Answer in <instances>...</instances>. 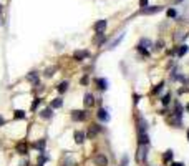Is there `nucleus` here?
<instances>
[{
    "instance_id": "1",
    "label": "nucleus",
    "mask_w": 189,
    "mask_h": 166,
    "mask_svg": "<svg viewBox=\"0 0 189 166\" xmlns=\"http://www.w3.org/2000/svg\"><path fill=\"white\" fill-rule=\"evenodd\" d=\"M148 153H149V145H138V151H136V161H138V163H146Z\"/></svg>"
},
{
    "instance_id": "2",
    "label": "nucleus",
    "mask_w": 189,
    "mask_h": 166,
    "mask_svg": "<svg viewBox=\"0 0 189 166\" xmlns=\"http://www.w3.org/2000/svg\"><path fill=\"white\" fill-rule=\"evenodd\" d=\"M163 8H164L163 5H148V7L141 8L139 13H141V15H154V13H159Z\"/></svg>"
},
{
    "instance_id": "3",
    "label": "nucleus",
    "mask_w": 189,
    "mask_h": 166,
    "mask_svg": "<svg viewBox=\"0 0 189 166\" xmlns=\"http://www.w3.org/2000/svg\"><path fill=\"white\" fill-rule=\"evenodd\" d=\"M86 118H88V111L86 110H75V111H72L73 121H85Z\"/></svg>"
},
{
    "instance_id": "4",
    "label": "nucleus",
    "mask_w": 189,
    "mask_h": 166,
    "mask_svg": "<svg viewBox=\"0 0 189 166\" xmlns=\"http://www.w3.org/2000/svg\"><path fill=\"white\" fill-rule=\"evenodd\" d=\"M96 116H98V120L103 121V123H108V121H109V113H108V110H106V108H101V106L98 108Z\"/></svg>"
},
{
    "instance_id": "5",
    "label": "nucleus",
    "mask_w": 189,
    "mask_h": 166,
    "mask_svg": "<svg viewBox=\"0 0 189 166\" xmlns=\"http://www.w3.org/2000/svg\"><path fill=\"white\" fill-rule=\"evenodd\" d=\"M106 27H108V20H98L93 25V30H95V33H105Z\"/></svg>"
},
{
    "instance_id": "6",
    "label": "nucleus",
    "mask_w": 189,
    "mask_h": 166,
    "mask_svg": "<svg viewBox=\"0 0 189 166\" xmlns=\"http://www.w3.org/2000/svg\"><path fill=\"white\" fill-rule=\"evenodd\" d=\"M136 124H138V133H148V121L144 120V116H138V121H136Z\"/></svg>"
},
{
    "instance_id": "7",
    "label": "nucleus",
    "mask_w": 189,
    "mask_h": 166,
    "mask_svg": "<svg viewBox=\"0 0 189 166\" xmlns=\"http://www.w3.org/2000/svg\"><path fill=\"white\" fill-rule=\"evenodd\" d=\"M88 57H90L88 50H76L73 53V60H76V62H83L85 58H88Z\"/></svg>"
},
{
    "instance_id": "8",
    "label": "nucleus",
    "mask_w": 189,
    "mask_h": 166,
    "mask_svg": "<svg viewBox=\"0 0 189 166\" xmlns=\"http://www.w3.org/2000/svg\"><path fill=\"white\" fill-rule=\"evenodd\" d=\"M151 47H153V42L149 40V38L143 37V38H139V40H138L136 48H151Z\"/></svg>"
},
{
    "instance_id": "9",
    "label": "nucleus",
    "mask_w": 189,
    "mask_h": 166,
    "mask_svg": "<svg viewBox=\"0 0 189 166\" xmlns=\"http://www.w3.org/2000/svg\"><path fill=\"white\" fill-rule=\"evenodd\" d=\"M95 165L96 166H108V159H106L105 154L98 153L96 156H95Z\"/></svg>"
},
{
    "instance_id": "10",
    "label": "nucleus",
    "mask_w": 189,
    "mask_h": 166,
    "mask_svg": "<svg viewBox=\"0 0 189 166\" xmlns=\"http://www.w3.org/2000/svg\"><path fill=\"white\" fill-rule=\"evenodd\" d=\"M83 105H85V108L93 106V105H95V96H93L91 93H86V95L83 96Z\"/></svg>"
},
{
    "instance_id": "11",
    "label": "nucleus",
    "mask_w": 189,
    "mask_h": 166,
    "mask_svg": "<svg viewBox=\"0 0 189 166\" xmlns=\"http://www.w3.org/2000/svg\"><path fill=\"white\" fill-rule=\"evenodd\" d=\"M101 131V128H100V124H91L90 126V131H88V135H86V138H95L98 135V133Z\"/></svg>"
},
{
    "instance_id": "12",
    "label": "nucleus",
    "mask_w": 189,
    "mask_h": 166,
    "mask_svg": "<svg viewBox=\"0 0 189 166\" xmlns=\"http://www.w3.org/2000/svg\"><path fill=\"white\" fill-rule=\"evenodd\" d=\"M138 145H149V135L148 133H138Z\"/></svg>"
},
{
    "instance_id": "13",
    "label": "nucleus",
    "mask_w": 189,
    "mask_h": 166,
    "mask_svg": "<svg viewBox=\"0 0 189 166\" xmlns=\"http://www.w3.org/2000/svg\"><path fill=\"white\" fill-rule=\"evenodd\" d=\"M96 88L101 91L108 90V80L106 78H96Z\"/></svg>"
},
{
    "instance_id": "14",
    "label": "nucleus",
    "mask_w": 189,
    "mask_h": 166,
    "mask_svg": "<svg viewBox=\"0 0 189 166\" xmlns=\"http://www.w3.org/2000/svg\"><path fill=\"white\" fill-rule=\"evenodd\" d=\"M40 116H42V118H46V120H50L51 116H53V108H43L42 110V113H40Z\"/></svg>"
},
{
    "instance_id": "15",
    "label": "nucleus",
    "mask_w": 189,
    "mask_h": 166,
    "mask_svg": "<svg viewBox=\"0 0 189 166\" xmlns=\"http://www.w3.org/2000/svg\"><path fill=\"white\" fill-rule=\"evenodd\" d=\"M45 145H46V140H40L37 143H33V148L38 149L40 153H45Z\"/></svg>"
},
{
    "instance_id": "16",
    "label": "nucleus",
    "mask_w": 189,
    "mask_h": 166,
    "mask_svg": "<svg viewBox=\"0 0 189 166\" xmlns=\"http://www.w3.org/2000/svg\"><path fill=\"white\" fill-rule=\"evenodd\" d=\"M85 140H86V133H83V131H75V141L78 143V145H81Z\"/></svg>"
},
{
    "instance_id": "17",
    "label": "nucleus",
    "mask_w": 189,
    "mask_h": 166,
    "mask_svg": "<svg viewBox=\"0 0 189 166\" xmlns=\"http://www.w3.org/2000/svg\"><path fill=\"white\" fill-rule=\"evenodd\" d=\"M17 151H18V154H23V156H27V154H28V148H27V145L23 143V141L17 145Z\"/></svg>"
},
{
    "instance_id": "18",
    "label": "nucleus",
    "mask_w": 189,
    "mask_h": 166,
    "mask_svg": "<svg viewBox=\"0 0 189 166\" xmlns=\"http://www.w3.org/2000/svg\"><path fill=\"white\" fill-rule=\"evenodd\" d=\"M27 80H28L30 83H33V85H38V75H37V71H30V73L27 75Z\"/></svg>"
},
{
    "instance_id": "19",
    "label": "nucleus",
    "mask_w": 189,
    "mask_h": 166,
    "mask_svg": "<svg viewBox=\"0 0 189 166\" xmlns=\"http://www.w3.org/2000/svg\"><path fill=\"white\" fill-rule=\"evenodd\" d=\"M188 50H189V47H188V45H179V47L176 48L177 57H184V55L188 53Z\"/></svg>"
},
{
    "instance_id": "20",
    "label": "nucleus",
    "mask_w": 189,
    "mask_h": 166,
    "mask_svg": "<svg viewBox=\"0 0 189 166\" xmlns=\"http://www.w3.org/2000/svg\"><path fill=\"white\" fill-rule=\"evenodd\" d=\"M67 90H68V82H62V83H58V85H56V91H58L60 95H62V93H65Z\"/></svg>"
},
{
    "instance_id": "21",
    "label": "nucleus",
    "mask_w": 189,
    "mask_h": 166,
    "mask_svg": "<svg viewBox=\"0 0 189 166\" xmlns=\"http://www.w3.org/2000/svg\"><path fill=\"white\" fill-rule=\"evenodd\" d=\"M51 108H62L63 106V100L62 98H53V101L50 103Z\"/></svg>"
},
{
    "instance_id": "22",
    "label": "nucleus",
    "mask_w": 189,
    "mask_h": 166,
    "mask_svg": "<svg viewBox=\"0 0 189 166\" xmlns=\"http://www.w3.org/2000/svg\"><path fill=\"white\" fill-rule=\"evenodd\" d=\"M163 161H164V163L172 161V149H168V151H166V153L163 154Z\"/></svg>"
},
{
    "instance_id": "23",
    "label": "nucleus",
    "mask_w": 189,
    "mask_h": 166,
    "mask_svg": "<svg viewBox=\"0 0 189 166\" xmlns=\"http://www.w3.org/2000/svg\"><path fill=\"white\" fill-rule=\"evenodd\" d=\"M166 17H168V18H176L177 17V12H176V8H168V10H166Z\"/></svg>"
},
{
    "instance_id": "24",
    "label": "nucleus",
    "mask_w": 189,
    "mask_h": 166,
    "mask_svg": "<svg viewBox=\"0 0 189 166\" xmlns=\"http://www.w3.org/2000/svg\"><path fill=\"white\" fill-rule=\"evenodd\" d=\"M123 38H125V33H121V35H119V37H118V38H116V40H114V42H111V43H109V48H114V47H116V45H119V43H121V40H123Z\"/></svg>"
},
{
    "instance_id": "25",
    "label": "nucleus",
    "mask_w": 189,
    "mask_h": 166,
    "mask_svg": "<svg viewBox=\"0 0 189 166\" xmlns=\"http://www.w3.org/2000/svg\"><path fill=\"white\" fill-rule=\"evenodd\" d=\"M48 159H50V158L46 156V154H43V153L38 154V165H45V163L48 161Z\"/></svg>"
},
{
    "instance_id": "26",
    "label": "nucleus",
    "mask_w": 189,
    "mask_h": 166,
    "mask_svg": "<svg viewBox=\"0 0 189 166\" xmlns=\"http://www.w3.org/2000/svg\"><path fill=\"white\" fill-rule=\"evenodd\" d=\"M40 103H42V98H35V101H32V105H30V110H32V111H35Z\"/></svg>"
},
{
    "instance_id": "27",
    "label": "nucleus",
    "mask_w": 189,
    "mask_h": 166,
    "mask_svg": "<svg viewBox=\"0 0 189 166\" xmlns=\"http://www.w3.org/2000/svg\"><path fill=\"white\" fill-rule=\"evenodd\" d=\"M169 101H171V93H166V95H164L163 98H161V103H163L164 106H166V105H169Z\"/></svg>"
},
{
    "instance_id": "28",
    "label": "nucleus",
    "mask_w": 189,
    "mask_h": 166,
    "mask_svg": "<svg viewBox=\"0 0 189 166\" xmlns=\"http://www.w3.org/2000/svg\"><path fill=\"white\" fill-rule=\"evenodd\" d=\"M13 116H15L17 120H18V118L23 120V118H25V111H23V110H15V115H13Z\"/></svg>"
},
{
    "instance_id": "29",
    "label": "nucleus",
    "mask_w": 189,
    "mask_h": 166,
    "mask_svg": "<svg viewBox=\"0 0 189 166\" xmlns=\"http://www.w3.org/2000/svg\"><path fill=\"white\" fill-rule=\"evenodd\" d=\"M163 87H164V82H161L159 85H156V87L153 88V91H151V93H153V95H156V93H159V91L163 90Z\"/></svg>"
},
{
    "instance_id": "30",
    "label": "nucleus",
    "mask_w": 189,
    "mask_h": 166,
    "mask_svg": "<svg viewBox=\"0 0 189 166\" xmlns=\"http://www.w3.org/2000/svg\"><path fill=\"white\" fill-rule=\"evenodd\" d=\"M128 163H130V158H128V154H125L119 161V166H128Z\"/></svg>"
},
{
    "instance_id": "31",
    "label": "nucleus",
    "mask_w": 189,
    "mask_h": 166,
    "mask_svg": "<svg viewBox=\"0 0 189 166\" xmlns=\"http://www.w3.org/2000/svg\"><path fill=\"white\" fill-rule=\"evenodd\" d=\"M53 71H55V66H53V68H48V70H45V73H43V75L50 78V76H53Z\"/></svg>"
},
{
    "instance_id": "32",
    "label": "nucleus",
    "mask_w": 189,
    "mask_h": 166,
    "mask_svg": "<svg viewBox=\"0 0 189 166\" xmlns=\"http://www.w3.org/2000/svg\"><path fill=\"white\" fill-rule=\"evenodd\" d=\"M138 4H139V7H141V8H144V7H148V5H149V0H139Z\"/></svg>"
},
{
    "instance_id": "33",
    "label": "nucleus",
    "mask_w": 189,
    "mask_h": 166,
    "mask_svg": "<svg viewBox=\"0 0 189 166\" xmlns=\"http://www.w3.org/2000/svg\"><path fill=\"white\" fill-rule=\"evenodd\" d=\"M88 82H90V78H88V76H86V75H85L83 78L80 80V83H81V85H88Z\"/></svg>"
},
{
    "instance_id": "34",
    "label": "nucleus",
    "mask_w": 189,
    "mask_h": 166,
    "mask_svg": "<svg viewBox=\"0 0 189 166\" xmlns=\"http://www.w3.org/2000/svg\"><path fill=\"white\" fill-rule=\"evenodd\" d=\"M163 45H164V43H163V40H159L158 43H156V48H158V50H159V48H163Z\"/></svg>"
},
{
    "instance_id": "35",
    "label": "nucleus",
    "mask_w": 189,
    "mask_h": 166,
    "mask_svg": "<svg viewBox=\"0 0 189 166\" xmlns=\"http://www.w3.org/2000/svg\"><path fill=\"white\" fill-rule=\"evenodd\" d=\"M133 98H135V103H138V101H139V98H141V96H138V95H136V93H135V95H133Z\"/></svg>"
},
{
    "instance_id": "36",
    "label": "nucleus",
    "mask_w": 189,
    "mask_h": 166,
    "mask_svg": "<svg viewBox=\"0 0 189 166\" xmlns=\"http://www.w3.org/2000/svg\"><path fill=\"white\" fill-rule=\"evenodd\" d=\"M171 166H184V163H172Z\"/></svg>"
},
{
    "instance_id": "37",
    "label": "nucleus",
    "mask_w": 189,
    "mask_h": 166,
    "mask_svg": "<svg viewBox=\"0 0 189 166\" xmlns=\"http://www.w3.org/2000/svg\"><path fill=\"white\" fill-rule=\"evenodd\" d=\"M4 124H5V120L2 118V116H0V126H4Z\"/></svg>"
},
{
    "instance_id": "38",
    "label": "nucleus",
    "mask_w": 189,
    "mask_h": 166,
    "mask_svg": "<svg viewBox=\"0 0 189 166\" xmlns=\"http://www.w3.org/2000/svg\"><path fill=\"white\" fill-rule=\"evenodd\" d=\"M2 12H4V5L0 4V15H2Z\"/></svg>"
},
{
    "instance_id": "39",
    "label": "nucleus",
    "mask_w": 189,
    "mask_h": 166,
    "mask_svg": "<svg viewBox=\"0 0 189 166\" xmlns=\"http://www.w3.org/2000/svg\"><path fill=\"white\" fill-rule=\"evenodd\" d=\"M174 2H176V4H181V2H182V0H174Z\"/></svg>"
},
{
    "instance_id": "40",
    "label": "nucleus",
    "mask_w": 189,
    "mask_h": 166,
    "mask_svg": "<svg viewBox=\"0 0 189 166\" xmlns=\"http://www.w3.org/2000/svg\"><path fill=\"white\" fill-rule=\"evenodd\" d=\"M188 141H189V130H188Z\"/></svg>"
},
{
    "instance_id": "41",
    "label": "nucleus",
    "mask_w": 189,
    "mask_h": 166,
    "mask_svg": "<svg viewBox=\"0 0 189 166\" xmlns=\"http://www.w3.org/2000/svg\"><path fill=\"white\" fill-rule=\"evenodd\" d=\"M188 111H189V105H188Z\"/></svg>"
},
{
    "instance_id": "42",
    "label": "nucleus",
    "mask_w": 189,
    "mask_h": 166,
    "mask_svg": "<svg viewBox=\"0 0 189 166\" xmlns=\"http://www.w3.org/2000/svg\"><path fill=\"white\" fill-rule=\"evenodd\" d=\"M37 166H43V165H37Z\"/></svg>"
}]
</instances>
